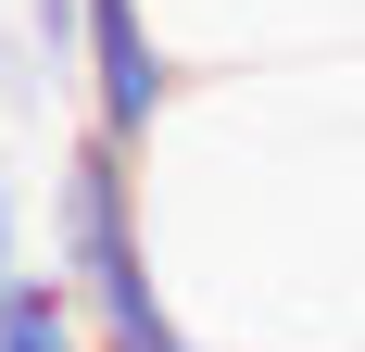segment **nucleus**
<instances>
[{
    "mask_svg": "<svg viewBox=\"0 0 365 352\" xmlns=\"http://www.w3.org/2000/svg\"><path fill=\"white\" fill-rule=\"evenodd\" d=\"M76 88H88V126L126 151H151L164 101H177V63L151 38V0H88V38H76Z\"/></svg>",
    "mask_w": 365,
    "mask_h": 352,
    "instance_id": "nucleus-1",
    "label": "nucleus"
},
{
    "mask_svg": "<svg viewBox=\"0 0 365 352\" xmlns=\"http://www.w3.org/2000/svg\"><path fill=\"white\" fill-rule=\"evenodd\" d=\"M13 277H26V176L0 164V289H13Z\"/></svg>",
    "mask_w": 365,
    "mask_h": 352,
    "instance_id": "nucleus-4",
    "label": "nucleus"
},
{
    "mask_svg": "<svg viewBox=\"0 0 365 352\" xmlns=\"http://www.w3.org/2000/svg\"><path fill=\"white\" fill-rule=\"evenodd\" d=\"M0 352H101V327H88V302H76L63 264H26V277L0 289Z\"/></svg>",
    "mask_w": 365,
    "mask_h": 352,
    "instance_id": "nucleus-2",
    "label": "nucleus"
},
{
    "mask_svg": "<svg viewBox=\"0 0 365 352\" xmlns=\"http://www.w3.org/2000/svg\"><path fill=\"white\" fill-rule=\"evenodd\" d=\"M76 38H88V0H26V63L76 76Z\"/></svg>",
    "mask_w": 365,
    "mask_h": 352,
    "instance_id": "nucleus-3",
    "label": "nucleus"
}]
</instances>
